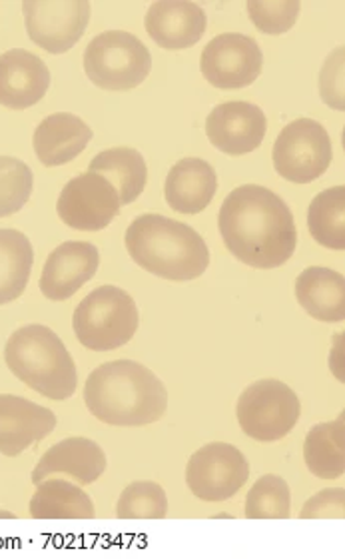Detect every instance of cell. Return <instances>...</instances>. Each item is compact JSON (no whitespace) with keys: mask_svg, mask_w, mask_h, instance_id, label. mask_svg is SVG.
Returning a JSON list of instances; mask_svg holds the SVG:
<instances>
[{"mask_svg":"<svg viewBox=\"0 0 345 559\" xmlns=\"http://www.w3.org/2000/svg\"><path fill=\"white\" fill-rule=\"evenodd\" d=\"M116 515L118 520H164L168 496L156 481H134L120 493Z\"/></svg>","mask_w":345,"mask_h":559,"instance_id":"cell-28","label":"cell"},{"mask_svg":"<svg viewBox=\"0 0 345 559\" xmlns=\"http://www.w3.org/2000/svg\"><path fill=\"white\" fill-rule=\"evenodd\" d=\"M301 402L288 384L279 380H258L242 392L236 406L240 428L255 442H279L296 428Z\"/></svg>","mask_w":345,"mask_h":559,"instance_id":"cell-7","label":"cell"},{"mask_svg":"<svg viewBox=\"0 0 345 559\" xmlns=\"http://www.w3.org/2000/svg\"><path fill=\"white\" fill-rule=\"evenodd\" d=\"M248 478L250 464L231 443H207L188 460L186 466V484L190 491L198 500L212 503L234 498Z\"/></svg>","mask_w":345,"mask_h":559,"instance_id":"cell-9","label":"cell"},{"mask_svg":"<svg viewBox=\"0 0 345 559\" xmlns=\"http://www.w3.org/2000/svg\"><path fill=\"white\" fill-rule=\"evenodd\" d=\"M306 466L316 478L337 479L345 474L344 418L318 424L306 436Z\"/></svg>","mask_w":345,"mask_h":559,"instance_id":"cell-25","label":"cell"},{"mask_svg":"<svg viewBox=\"0 0 345 559\" xmlns=\"http://www.w3.org/2000/svg\"><path fill=\"white\" fill-rule=\"evenodd\" d=\"M150 38L166 50L194 47L206 33L207 16L204 9L186 0L154 2L146 12Z\"/></svg>","mask_w":345,"mask_h":559,"instance_id":"cell-17","label":"cell"},{"mask_svg":"<svg viewBox=\"0 0 345 559\" xmlns=\"http://www.w3.org/2000/svg\"><path fill=\"white\" fill-rule=\"evenodd\" d=\"M292 513L288 481L274 474L262 476L246 496L248 520H286Z\"/></svg>","mask_w":345,"mask_h":559,"instance_id":"cell-27","label":"cell"},{"mask_svg":"<svg viewBox=\"0 0 345 559\" xmlns=\"http://www.w3.org/2000/svg\"><path fill=\"white\" fill-rule=\"evenodd\" d=\"M50 88L45 60L24 48H12L0 57V105L26 110L38 105Z\"/></svg>","mask_w":345,"mask_h":559,"instance_id":"cell-16","label":"cell"},{"mask_svg":"<svg viewBox=\"0 0 345 559\" xmlns=\"http://www.w3.org/2000/svg\"><path fill=\"white\" fill-rule=\"evenodd\" d=\"M139 308L134 298L118 286H100L82 300L74 316L72 328L84 348L94 352L127 346L139 330Z\"/></svg>","mask_w":345,"mask_h":559,"instance_id":"cell-5","label":"cell"},{"mask_svg":"<svg viewBox=\"0 0 345 559\" xmlns=\"http://www.w3.org/2000/svg\"><path fill=\"white\" fill-rule=\"evenodd\" d=\"M218 192V176L212 164L202 158H182L166 176L164 194L174 212L200 214L212 204Z\"/></svg>","mask_w":345,"mask_h":559,"instance_id":"cell-19","label":"cell"},{"mask_svg":"<svg viewBox=\"0 0 345 559\" xmlns=\"http://www.w3.org/2000/svg\"><path fill=\"white\" fill-rule=\"evenodd\" d=\"M122 209L116 188L98 173H84L67 182L57 200V214L72 230L100 233Z\"/></svg>","mask_w":345,"mask_h":559,"instance_id":"cell-11","label":"cell"},{"mask_svg":"<svg viewBox=\"0 0 345 559\" xmlns=\"http://www.w3.org/2000/svg\"><path fill=\"white\" fill-rule=\"evenodd\" d=\"M57 428V416L23 396L0 394V454L7 457L26 452Z\"/></svg>","mask_w":345,"mask_h":559,"instance_id":"cell-15","label":"cell"},{"mask_svg":"<svg viewBox=\"0 0 345 559\" xmlns=\"http://www.w3.org/2000/svg\"><path fill=\"white\" fill-rule=\"evenodd\" d=\"M100 266V252L91 242L70 240L58 246L45 262L40 274V292L52 302L69 300L94 278Z\"/></svg>","mask_w":345,"mask_h":559,"instance_id":"cell-14","label":"cell"},{"mask_svg":"<svg viewBox=\"0 0 345 559\" xmlns=\"http://www.w3.org/2000/svg\"><path fill=\"white\" fill-rule=\"evenodd\" d=\"M93 136V129L81 117L57 112L36 127L33 146L45 166H62L79 158Z\"/></svg>","mask_w":345,"mask_h":559,"instance_id":"cell-20","label":"cell"},{"mask_svg":"<svg viewBox=\"0 0 345 559\" xmlns=\"http://www.w3.org/2000/svg\"><path fill=\"white\" fill-rule=\"evenodd\" d=\"M88 170L103 175L116 188L122 206L136 202L148 182V168L144 156L127 146L108 148L96 154Z\"/></svg>","mask_w":345,"mask_h":559,"instance_id":"cell-22","label":"cell"},{"mask_svg":"<svg viewBox=\"0 0 345 559\" xmlns=\"http://www.w3.org/2000/svg\"><path fill=\"white\" fill-rule=\"evenodd\" d=\"M152 57L139 36L106 31L84 50V72L103 91H132L148 79Z\"/></svg>","mask_w":345,"mask_h":559,"instance_id":"cell-6","label":"cell"},{"mask_svg":"<svg viewBox=\"0 0 345 559\" xmlns=\"http://www.w3.org/2000/svg\"><path fill=\"white\" fill-rule=\"evenodd\" d=\"M24 24L31 40L50 55L76 47L91 21L86 0H24Z\"/></svg>","mask_w":345,"mask_h":559,"instance_id":"cell-10","label":"cell"},{"mask_svg":"<svg viewBox=\"0 0 345 559\" xmlns=\"http://www.w3.org/2000/svg\"><path fill=\"white\" fill-rule=\"evenodd\" d=\"M106 472V455L98 443L88 438H69L47 450L33 469V484L52 476L76 479L82 486L94 484Z\"/></svg>","mask_w":345,"mask_h":559,"instance_id":"cell-18","label":"cell"},{"mask_svg":"<svg viewBox=\"0 0 345 559\" xmlns=\"http://www.w3.org/2000/svg\"><path fill=\"white\" fill-rule=\"evenodd\" d=\"M301 2L298 0H282V2H265V0H250L248 14L255 24V28L264 35H284L296 24Z\"/></svg>","mask_w":345,"mask_h":559,"instance_id":"cell-30","label":"cell"},{"mask_svg":"<svg viewBox=\"0 0 345 559\" xmlns=\"http://www.w3.org/2000/svg\"><path fill=\"white\" fill-rule=\"evenodd\" d=\"M35 264V248L28 236L14 228H0V306L23 296Z\"/></svg>","mask_w":345,"mask_h":559,"instance_id":"cell-24","label":"cell"},{"mask_svg":"<svg viewBox=\"0 0 345 559\" xmlns=\"http://www.w3.org/2000/svg\"><path fill=\"white\" fill-rule=\"evenodd\" d=\"M4 361L21 382L48 400L64 402L76 392V364L57 332L43 324L19 328L4 346Z\"/></svg>","mask_w":345,"mask_h":559,"instance_id":"cell-4","label":"cell"},{"mask_svg":"<svg viewBox=\"0 0 345 559\" xmlns=\"http://www.w3.org/2000/svg\"><path fill=\"white\" fill-rule=\"evenodd\" d=\"M332 156L328 130L311 118H298L284 127L272 152L277 175L294 185H310L325 175Z\"/></svg>","mask_w":345,"mask_h":559,"instance_id":"cell-8","label":"cell"},{"mask_svg":"<svg viewBox=\"0 0 345 559\" xmlns=\"http://www.w3.org/2000/svg\"><path fill=\"white\" fill-rule=\"evenodd\" d=\"M267 130L264 110L252 103L218 105L206 118L207 140L228 156H243L262 146Z\"/></svg>","mask_w":345,"mask_h":559,"instance_id":"cell-13","label":"cell"},{"mask_svg":"<svg viewBox=\"0 0 345 559\" xmlns=\"http://www.w3.org/2000/svg\"><path fill=\"white\" fill-rule=\"evenodd\" d=\"M264 55L258 40L240 33L218 35L207 43L200 57V70L214 88L240 91L258 81Z\"/></svg>","mask_w":345,"mask_h":559,"instance_id":"cell-12","label":"cell"},{"mask_svg":"<svg viewBox=\"0 0 345 559\" xmlns=\"http://www.w3.org/2000/svg\"><path fill=\"white\" fill-rule=\"evenodd\" d=\"M218 228L231 257L252 269H279L298 246L288 204L270 188L258 185L231 190L219 209Z\"/></svg>","mask_w":345,"mask_h":559,"instance_id":"cell-1","label":"cell"},{"mask_svg":"<svg viewBox=\"0 0 345 559\" xmlns=\"http://www.w3.org/2000/svg\"><path fill=\"white\" fill-rule=\"evenodd\" d=\"M299 306L316 320L335 324L345 320L344 274L325 266H310L296 280Z\"/></svg>","mask_w":345,"mask_h":559,"instance_id":"cell-21","label":"cell"},{"mask_svg":"<svg viewBox=\"0 0 345 559\" xmlns=\"http://www.w3.org/2000/svg\"><path fill=\"white\" fill-rule=\"evenodd\" d=\"M84 402L108 426L142 428L166 414L168 392L160 378L139 361H106L84 384Z\"/></svg>","mask_w":345,"mask_h":559,"instance_id":"cell-2","label":"cell"},{"mask_svg":"<svg viewBox=\"0 0 345 559\" xmlns=\"http://www.w3.org/2000/svg\"><path fill=\"white\" fill-rule=\"evenodd\" d=\"M35 520H94L91 496L69 479L48 478L38 484L31 500Z\"/></svg>","mask_w":345,"mask_h":559,"instance_id":"cell-23","label":"cell"},{"mask_svg":"<svg viewBox=\"0 0 345 559\" xmlns=\"http://www.w3.org/2000/svg\"><path fill=\"white\" fill-rule=\"evenodd\" d=\"M124 245L140 269L158 278L190 282L210 266L206 240L192 226L160 214H142L132 222Z\"/></svg>","mask_w":345,"mask_h":559,"instance_id":"cell-3","label":"cell"},{"mask_svg":"<svg viewBox=\"0 0 345 559\" xmlns=\"http://www.w3.org/2000/svg\"><path fill=\"white\" fill-rule=\"evenodd\" d=\"M345 491L342 488L323 489L306 501L301 508V520H344Z\"/></svg>","mask_w":345,"mask_h":559,"instance_id":"cell-31","label":"cell"},{"mask_svg":"<svg viewBox=\"0 0 345 559\" xmlns=\"http://www.w3.org/2000/svg\"><path fill=\"white\" fill-rule=\"evenodd\" d=\"M35 187L28 164L14 156H0V218L16 214L26 206Z\"/></svg>","mask_w":345,"mask_h":559,"instance_id":"cell-29","label":"cell"},{"mask_svg":"<svg viewBox=\"0 0 345 559\" xmlns=\"http://www.w3.org/2000/svg\"><path fill=\"white\" fill-rule=\"evenodd\" d=\"M311 238L323 248L345 250V187L328 188L311 200L308 209Z\"/></svg>","mask_w":345,"mask_h":559,"instance_id":"cell-26","label":"cell"},{"mask_svg":"<svg viewBox=\"0 0 345 559\" xmlns=\"http://www.w3.org/2000/svg\"><path fill=\"white\" fill-rule=\"evenodd\" d=\"M0 518H7V520H16L12 513L9 512H0Z\"/></svg>","mask_w":345,"mask_h":559,"instance_id":"cell-32","label":"cell"}]
</instances>
